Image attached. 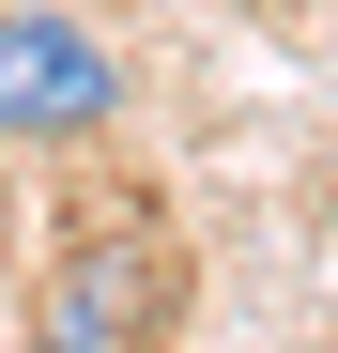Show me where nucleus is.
Segmentation results:
<instances>
[{
    "label": "nucleus",
    "instance_id": "obj_2",
    "mask_svg": "<svg viewBox=\"0 0 338 353\" xmlns=\"http://www.w3.org/2000/svg\"><path fill=\"white\" fill-rule=\"evenodd\" d=\"M139 323H154V261H62L31 353H139Z\"/></svg>",
    "mask_w": 338,
    "mask_h": 353
},
{
    "label": "nucleus",
    "instance_id": "obj_1",
    "mask_svg": "<svg viewBox=\"0 0 338 353\" xmlns=\"http://www.w3.org/2000/svg\"><path fill=\"white\" fill-rule=\"evenodd\" d=\"M123 123V62L77 0H0V154H62Z\"/></svg>",
    "mask_w": 338,
    "mask_h": 353
}]
</instances>
